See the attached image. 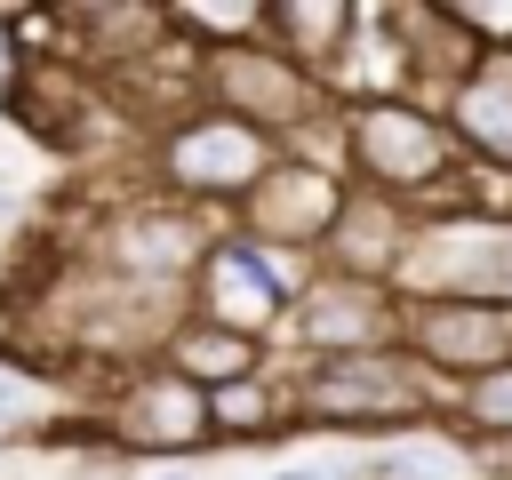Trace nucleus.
Returning a JSON list of instances; mask_svg holds the SVG:
<instances>
[{"label":"nucleus","mask_w":512,"mask_h":480,"mask_svg":"<svg viewBox=\"0 0 512 480\" xmlns=\"http://www.w3.org/2000/svg\"><path fill=\"white\" fill-rule=\"evenodd\" d=\"M336 160L360 192H384L416 216H448L464 176H472V152L456 144L448 112H432L416 88H360L344 96L336 112Z\"/></svg>","instance_id":"1"},{"label":"nucleus","mask_w":512,"mask_h":480,"mask_svg":"<svg viewBox=\"0 0 512 480\" xmlns=\"http://www.w3.org/2000/svg\"><path fill=\"white\" fill-rule=\"evenodd\" d=\"M288 416L304 432H352V440H408L432 416H448V384H432L408 344L400 352H352V360H304L288 376Z\"/></svg>","instance_id":"2"},{"label":"nucleus","mask_w":512,"mask_h":480,"mask_svg":"<svg viewBox=\"0 0 512 480\" xmlns=\"http://www.w3.org/2000/svg\"><path fill=\"white\" fill-rule=\"evenodd\" d=\"M280 160H288V144H272L264 128H248V120H232V112H216V104H184V112L160 120V136H152V176H160V192L184 200V208H224V216H232Z\"/></svg>","instance_id":"3"},{"label":"nucleus","mask_w":512,"mask_h":480,"mask_svg":"<svg viewBox=\"0 0 512 480\" xmlns=\"http://www.w3.org/2000/svg\"><path fill=\"white\" fill-rule=\"evenodd\" d=\"M200 104L264 128V136L288 144V152H304V136L344 112V96L320 88L304 64H288L264 32H256V40H232V48H200Z\"/></svg>","instance_id":"4"},{"label":"nucleus","mask_w":512,"mask_h":480,"mask_svg":"<svg viewBox=\"0 0 512 480\" xmlns=\"http://www.w3.org/2000/svg\"><path fill=\"white\" fill-rule=\"evenodd\" d=\"M344 208H352V176L336 168V160H312V152H288L232 216H224V232H240V240H256V248H272V256H312L320 264V248H328V232L344 224Z\"/></svg>","instance_id":"5"},{"label":"nucleus","mask_w":512,"mask_h":480,"mask_svg":"<svg viewBox=\"0 0 512 480\" xmlns=\"http://www.w3.org/2000/svg\"><path fill=\"white\" fill-rule=\"evenodd\" d=\"M304 280H312L304 264L272 256V248L240 240V232H216V248L192 272V312L200 320H224V328H240L256 344H272V336H288V304H296Z\"/></svg>","instance_id":"6"},{"label":"nucleus","mask_w":512,"mask_h":480,"mask_svg":"<svg viewBox=\"0 0 512 480\" xmlns=\"http://www.w3.org/2000/svg\"><path fill=\"white\" fill-rule=\"evenodd\" d=\"M400 288H376V280H352V272H320L296 288L288 304V336L304 360H352V352H400Z\"/></svg>","instance_id":"7"},{"label":"nucleus","mask_w":512,"mask_h":480,"mask_svg":"<svg viewBox=\"0 0 512 480\" xmlns=\"http://www.w3.org/2000/svg\"><path fill=\"white\" fill-rule=\"evenodd\" d=\"M400 304H408L400 344L432 384L456 392L488 368H512V304H488V296H400Z\"/></svg>","instance_id":"8"},{"label":"nucleus","mask_w":512,"mask_h":480,"mask_svg":"<svg viewBox=\"0 0 512 480\" xmlns=\"http://www.w3.org/2000/svg\"><path fill=\"white\" fill-rule=\"evenodd\" d=\"M208 248H216L208 216L184 208V200H168V192H152V200H136V208H120V216L96 224V264H104L112 280H136V288L192 280Z\"/></svg>","instance_id":"9"},{"label":"nucleus","mask_w":512,"mask_h":480,"mask_svg":"<svg viewBox=\"0 0 512 480\" xmlns=\"http://www.w3.org/2000/svg\"><path fill=\"white\" fill-rule=\"evenodd\" d=\"M104 432L112 448H136V456H160V464H184L192 448H216V424H208V392L184 384L176 368L144 360L120 376L112 408H104Z\"/></svg>","instance_id":"10"},{"label":"nucleus","mask_w":512,"mask_h":480,"mask_svg":"<svg viewBox=\"0 0 512 480\" xmlns=\"http://www.w3.org/2000/svg\"><path fill=\"white\" fill-rule=\"evenodd\" d=\"M408 248H416V208H400V200H384V192H360V184H352V208H344V224L328 232L320 272H352V280L400 288Z\"/></svg>","instance_id":"11"},{"label":"nucleus","mask_w":512,"mask_h":480,"mask_svg":"<svg viewBox=\"0 0 512 480\" xmlns=\"http://www.w3.org/2000/svg\"><path fill=\"white\" fill-rule=\"evenodd\" d=\"M360 32H368V8H352V0H264V40L288 64H304L320 88H336Z\"/></svg>","instance_id":"12"},{"label":"nucleus","mask_w":512,"mask_h":480,"mask_svg":"<svg viewBox=\"0 0 512 480\" xmlns=\"http://www.w3.org/2000/svg\"><path fill=\"white\" fill-rule=\"evenodd\" d=\"M440 112H448L456 144H464L480 168L512 176V48H488V56H480V72H472Z\"/></svg>","instance_id":"13"},{"label":"nucleus","mask_w":512,"mask_h":480,"mask_svg":"<svg viewBox=\"0 0 512 480\" xmlns=\"http://www.w3.org/2000/svg\"><path fill=\"white\" fill-rule=\"evenodd\" d=\"M160 368H176V376L200 384V392H224V384H240V376H264V344L240 336V328H224V320H200V312L184 304V320H176L168 344H160Z\"/></svg>","instance_id":"14"},{"label":"nucleus","mask_w":512,"mask_h":480,"mask_svg":"<svg viewBox=\"0 0 512 480\" xmlns=\"http://www.w3.org/2000/svg\"><path fill=\"white\" fill-rule=\"evenodd\" d=\"M208 424H216L224 448H264L272 432L296 424V416H288V384H280V376H240V384L208 392Z\"/></svg>","instance_id":"15"},{"label":"nucleus","mask_w":512,"mask_h":480,"mask_svg":"<svg viewBox=\"0 0 512 480\" xmlns=\"http://www.w3.org/2000/svg\"><path fill=\"white\" fill-rule=\"evenodd\" d=\"M448 416H456V440H512V368H488V376L456 384Z\"/></svg>","instance_id":"16"},{"label":"nucleus","mask_w":512,"mask_h":480,"mask_svg":"<svg viewBox=\"0 0 512 480\" xmlns=\"http://www.w3.org/2000/svg\"><path fill=\"white\" fill-rule=\"evenodd\" d=\"M264 480H360V464H280Z\"/></svg>","instance_id":"17"},{"label":"nucleus","mask_w":512,"mask_h":480,"mask_svg":"<svg viewBox=\"0 0 512 480\" xmlns=\"http://www.w3.org/2000/svg\"><path fill=\"white\" fill-rule=\"evenodd\" d=\"M8 416H24V384L0 368V424H8Z\"/></svg>","instance_id":"18"},{"label":"nucleus","mask_w":512,"mask_h":480,"mask_svg":"<svg viewBox=\"0 0 512 480\" xmlns=\"http://www.w3.org/2000/svg\"><path fill=\"white\" fill-rule=\"evenodd\" d=\"M144 480H200V472H192V464H152Z\"/></svg>","instance_id":"19"},{"label":"nucleus","mask_w":512,"mask_h":480,"mask_svg":"<svg viewBox=\"0 0 512 480\" xmlns=\"http://www.w3.org/2000/svg\"><path fill=\"white\" fill-rule=\"evenodd\" d=\"M0 80H8V32H0Z\"/></svg>","instance_id":"20"}]
</instances>
